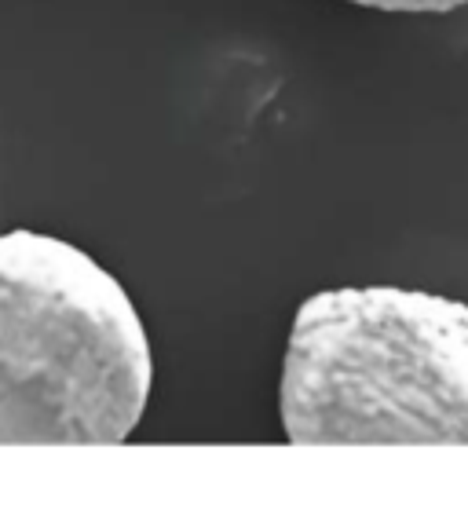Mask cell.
Listing matches in <instances>:
<instances>
[{"label": "cell", "instance_id": "6da1fadb", "mask_svg": "<svg viewBox=\"0 0 468 512\" xmlns=\"http://www.w3.org/2000/svg\"><path fill=\"white\" fill-rule=\"evenodd\" d=\"M278 410L297 447H468V304L322 289L297 308Z\"/></svg>", "mask_w": 468, "mask_h": 512}, {"label": "cell", "instance_id": "7a4b0ae2", "mask_svg": "<svg viewBox=\"0 0 468 512\" xmlns=\"http://www.w3.org/2000/svg\"><path fill=\"white\" fill-rule=\"evenodd\" d=\"M154 384L147 326L85 249L0 235V447H110Z\"/></svg>", "mask_w": 468, "mask_h": 512}, {"label": "cell", "instance_id": "3957f363", "mask_svg": "<svg viewBox=\"0 0 468 512\" xmlns=\"http://www.w3.org/2000/svg\"><path fill=\"white\" fill-rule=\"evenodd\" d=\"M348 4L377 11H406V15H447V11L465 8L468 0H348Z\"/></svg>", "mask_w": 468, "mask_h": 512}]
</instances>
